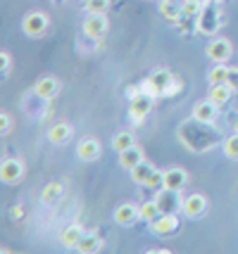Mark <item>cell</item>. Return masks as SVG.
<instances>
[{"instance_id": "2", "label": "cell", "mask_w": 238, "mask_h": 254, "mask_svg": "<svg viewBox=\"0 0 238 254\" xmlns=\"http://www.w3.org/2000/svg\"><path fill=\"white\" fill-rule=\"evenodd\" d=\"M224 24V14H222V5L219 0H205L203 10L198 14V31L205 36H215Z\"/></svg>"}, {"instance_id": "15", "label": "cell", "mask_w": 238, "mask_h": 254, "mask_svg": "<svg viewBox=\"0 0 238 254\" xmlns=\"http://www.w3.org/2000/svg\"><path fill=\"white\" fill-rule=\"evenodd\" d=\"M100 152H102V147L95 138H83V140H79V145H77V155H79V159H83V162H95V159L100 157Z\"/></svg>"}, {"instance_id": "13", "label": "cell", "mask_w": 238, "mask_h": 254, "mask_svg": "<svg viewBox=\"0 0 238 254\" xmlns=\"http://www.w3.org/2000/svg\"><path fill=\"white\" fill-rule=\"evenodd\" d=\"M186 183H188L186 169H181V166H169V169H164V188L179 190V192H181V190L186 188Z\"/></svg>"}, {"instance_id": "19", "label": "cell", "mask_w": 238, "mask_h": 254, "mask_svg": "<svg viewBox=\"0 0 238 254\" xmlns=\"http://www.w3.org/2000/svg\"><path fill=\"white\" fill-rule=\"evenodd\" d=\"M193 117L200 119V122H207V124H215L217 122V105L212 100H203L193 107Z\"/></svg>"}, {"instance_id": "24", "label": "cell", "mask_w": 238, "mask_h": 254, "mask_svg": "<svg viewBox=\"0 0 238 254\" xmlns=\"http://www.w3.org/2000/svg\"><path fill=\"white\" fill-rule=\"evenodd\" d=\"M155 171V166L150 164V162H141V164H136L134 169H131V178H134V183H138V186H146L148 178H150V174Z\"/></svg>"}, {"instance_id": "9", "label": "cell", "mask_w": 238, "mask_h": 254, "mask_svg": "<svg viewBox=\"0 0 238 254\" xmlns=\"http://www.w3.org/2000/svg\"><path fill=\"white\" fill-rule=\"evenodd\" d=\"M231 55H234V45L224 36L210 41V45H207V57L212 62H227V60H231Z\"/></svg>"}, {"instance_id": "4", "label": "cell", "mask_w": 238, "mask_h": 254, "mask_svg": "<svg viewBox=\"0 0 238 254\" xmlns=\"http://www.w3.org/2000/svg\"><path fill=\"white\" fill-rule=\"evenodd\" d=\"M48 26H50V17L41 10L29 12L22 19V31L26 33L29 38H41V36L48 31Z\"/></svg>"}, {"instance_id": "37", "label": "cell", "mask_w": 238, "mask_h": 254, "mask_svg": "<svg viewBox=\"0 0 238 254\" xmlns=\"http://www.w3.org/2000/svg\"><path fill=\"white\" fill-rule=\"evenodd\" d=\"M176 2H186V0H176Z\"/></svg>"}, {"instance_id": "6", "label": "cell", "mask_w": 238, "mask_h": 254, "mask_svg": "<svg viewBox=\"0 0 238 254\" xmlns=\"http://www.w3.org/2000/svg\"><path fill=\"white\" fill-rule=\"evenodd\" d=\"M155 98H158V95H153V93H148V90H138L136 95H131V105H129L131 119H134V117H136L138 122L146 119L148 114L153 112V107H155Z\"/></svg>"}, {"instance_id": "34", "label": "cell", "mask_w": 238, "mask_h": 254, "mask_svg": "<svg viewBox=\"0 0 238 254\" xmlns=\"http://www.w3.org/2000/svg\"><path fill=\"white\" fill-rule=\"evenodd\" d=\"M0 64H2V76H7L10 74V66H12L10 53H0Z\"/></svg>"}, {"instance_id": "18", "label": "cell", "mask_w": 238, "mask_h": 254, "mask_svg": "<svg viewBox=\"0 0 238 254\" xmlns=\"http://www.w3.org/2000/svg\"><path fill=\"white\" fill-rule=\"evenodd\" d=\"M159 14H162L167 22L176 24L183 17V2H176V0H162V2H159Z\"/></svg>"}, {"instance_id": "3", "label": "cell", "mask_w": 238, "mask_h": 254, "mask_svg": "<svg viewBox=\"0 0 238 254\" xmlns=\"http://www.w3.org/2000/svg\"><path fill=\"white\" fill-rule=\"evenodd\" d=\"M148 86H150V90L155 93V95H169V93H174V83H176V76L171 74L169 69H155L150 76L146 78Z\"/></svg>"}, {"instance_id": "11", "label": "cell", "mask_w": 238, "mask_h": 254, "mask_svg": "<svg viewBox=\"0 0 238 254\" xmlns=\"http://www.w3.org/2000/svg\"><path fill=\"white\" fill-rule=\"evenodd\" d=\"M60 90H62V83H60V78H57V76L38 78V83L34 86V93L38 95V98H43V100L57 98V93H60Z\"/></svg>"}, {"instance_id": "31", "label": "cell", "mask_w": 238, "mask_h": 254, "mask_svg": "<svg viewBox=\"0 0 238 254\" xmlns=\"http://www.w3.org/2000/svg\"><path fill=\"white\" fill-rule=\"evenodd\" d=\"M146 188H153V190L164 188V171H159V169H155V171L150 174V178H148Z\"/></svg>"}, {"instance_id": "38", "label": "cell", "mask_w": 238, "mask_h": 254, "mask_svg": "<svg viewBox=\"0 0 238 254\" xmlns=\"http://www.w3.org/2000/svg\"><path fill=\"white\" fill-rule=\"evenodd\" d=\"M55 2H62V0H55Z\"/></svg>"}, {"instance_id": "16", "label": "cell", "mask_w": 238, "mask_h": 254, "mask_svg": "<svg viewBox=\"0 0 238 254\" xmlns=\"http://www.w3.org/2000/svg\"><path fill=\"white\" fill-rule=\"evenodd\" d=\"M72 135H74V131H72V126H69L67 122H57L53 124L50 128H48V140L53 145H65L72 140Z\"/></svg>"}, {"instance_id": "7", "label": "cell", "mask_w": 238, "mask_h": 254, "mask_svg": "<svg viewBox=\"0 0 238 254\" xmlns=\"http://www.w3.org/2000/svg\"><path fill=\"white\" fill-rule=\"evenodd\" d=\"M155 202L159 204L162 214H176L183 209V199L179 197V190H169V188H159L155 195Z\"/></svg>"}, {"instance_id": "5", "label": "cell", "mask_w": 238, "mask_h": 254, "mask_svg": "<svg viewBox=\"0 0 238 254\" xmlns=\"http://www.w3.org/2000/svg\"><path fill=\"white\" fill-rule=\"evenodd\" d=\"M24 174H26V166H24L22 159H17V157L2 159V164H0V181H2V183H7V186L22 183Z\"/></svg>"}, {"instance_id": "17", "label": "cell", "mask_w": 238, "mask_h": 254, "mask_svg": "<svg viewBox=\"0 0 238 254\" xmlns=\"http://www.w3.org/2000/svg\"><path fill=\"white\" fill-rule=\"evenodd\" d=\"M83 235H86V231L81 228L79 223H69V226H65V228L60 231V245H62V247H77Z\"/></svg>"}, {"instance_id": "35", "label": "cell", "mask_w": 238, "mask_h": 254, "mask_svg": "<svg viewBox=\"0 0 238 254\" xmlns=\"http://www.w3.org/2000/svg\"><path fill=\"white\" fill-rule=\"evenodd\" d=\"M22 214H24L22 207H12V216H14V219H17V216H22Z\"/></svg>"}, {"instance_id": "32", "label": "cell", "mask_w": 238, "mask_h": 254, "mask_svg": "<svg viewBox=\"0 0 238 254\" xmlns=\"http://www.w3.org/2000/svg\"><path fill=\"white\" fill-rule=\"evenodd\" d=\"M10 131H12V114L2 112L0 114V135H10Z\"/></svg>"}, {"instance_id": "20", "label": "cell", "mask_w": 238, "mask_h": 254, "mask_svg": "<svg viewBox=\"0 0 238 254\" xmlns=\"http://www.w3.org/2000/svg\"><path fill=\"white\" fill-rule=\"evenodd\" d=\"M146 157H143V150L138 147V145H134V147H129V150H124V152H119V164L124 166L126 171H131L136 164H141Z\"/></svg>"}, {"instance_id": "39", "label": "cell", "mask_w": 238, "mask_h": 254, "mask_svg": "<svg viewBox=\"0 0 238 254\" xmlns=\"http://www.w3.org/2000/svg\"><path fill=\"white\" fill-rule=\"evenodd\" d=\"M219 2H222V0H219Z\"/></svg>"}, {"instance_id": "29", "label": "cell", "mask_w": 238, "mask_h": 254, "mask_svg": "<svg viewBox=\"0 0 238 254\" xmlns=\"http://www.w3.org/2000/svg\"><path fill=\"white\" fill-rule=\"evenodd\" d=\"M110 7V0H86V12L88 14H105Z\"/></svg>"}, {"instance_id": "8", "label": "cell", "mask_w": 238, "mask_h": 254, "mask_svg": "<svg viewBox=\"0 0 238 254\" xmlns=\"http://www.w3.org/2000/svg\"><path fill=\"white\" fill-rule=\"evenodd\" d=\"M107 33V17L105 14H88L83 19V36L91 41H100Z\"/></svg>"}, {"instance_id": "33", "label": "cell", "mask_w": 238, "mask_h": 254, "mask_svg": "<svg viewBox=\"0 0 238 254\" xmlns=\"http://www.w3.org/2000/svg\"><path fill=\"white\" fill-rule=\"evenodd\" d=\"M227 86L234 93H238V66H229V76H227Z\"/></svg>"}, {"instance_id": "22", "label": "cell", "mask_w": 238, "mask_h": 254, "mask_svg": "<svg viewBox=\"0 0 238 254\" xmlns=\"http://www.w3.org/2000/svg\"><path fill=\"white\" fill-rule=\"evenodd\" d=\"M62 195H65V186L55 181V183H48L46 188H43L41 202H43V204H57V202L62 199Z\"/></svg>"}, {"instance_id": "23", "label": "cell", "mask_w": 238, "mask_h": 254, "mask_svg": "<svg viewBox=\"0 0 238 254\" xmlns=\"http://www.w3.org/2000/svg\"><path fill=\"white\" fill-rule=\"evenodd\" d=\"M234 95V90L229 88L227 83H217V86H210V95H207V100H212L217 107H222V105H227L229 98Z\"/></svg>"}, {"instance_id": "10", "label": "cell", "mask_w": 238, "mask_h": 254, "mask_svg": "<svg viewBox=\"0 0 238 254\" xmlns=\"http://www.w3.org/2000/svg\"><path fill=\"white\" fill-rule=\"evenodd\" d=\"M176 228H179V219H176V214H159L158 219H153V221H150V231L155 233V235H159V238L176 233Z\"/></svg>"}, {"instance_id": "26", "label": "cell", "mask_w": 238, "mask_h": 254, "mask_svg": "<svg viewBox=\"0 0 238 254\" xmlns=\"http://www.w3.org/2000/svg\"><path fill=\"white\" fill-rule=\"evenodd\" d=\"M227 76H229V66H224V62H215V66L207 71V81H210V86L227 83Z\"/></svg>"}, {"instance_id": "14", "label": "cell", "mask_w": 238, "mask_h": 254, "mask_svg": "<svg viewBox=\"0 0 238 254\" xmlns=\"http://www.w3.org/2000/svg\"><path fill=\"white\" fill-rule=\"evenodd\" d=\"M205 209H207V199L205 195H198V192H193L188 197L183 199V214L186 216H191V219H198V216H203Z\"/></svg>"}, {"instance_id": "12", "label": "cell", "mask_w": 238, "mask_h": 254, "mask_svg": "<svg viewBox=\"0 0 238 254\" xmlns=\"http://www.w3.org/2000/svg\"><path fill=\"white\" fill-rule=\"evenodd\" d=\"M138 219H141V207L134 204V202H124V204H119L114 209V221L119 223V226H131Z\"/></svg>"}, {"instance_id": "28", "label": "cell", "mask_w": 238, "mask_h": 254, "mask_svg": "<svg viewBox=\"0 0 238 254\" xmlns=\"http://www.w3.org/2000/svg\"><path fill=\"white\" fill-rule=\"evenodd\" d=\"M205 0H186L183 2V17H193V19H198V14L203 10Z\"/></svg>"}, {"instance_id": "36", "label": "cell", "mask_w": 238, "mask_h": 254, "mask_svg": "<svg viewBox=\"0 0 238 254\" xmlns=\"http://www.w3.org/2000/svg\"><path fill=\"white\" fill-rule=\"evenodd\" d=\"M234 131H238V117H236V122H234Z\"/></svg>"}, {"instance_id": "25", "label": "cell", "mask_w": 238, "mask_h": 254, "mask_svg": "<svg viewBox=\"0 0 238 254\" xmlns=\"http://www.w3.org/2000/svg\"><path fill=\"white\" fill-rule=\"evenodd\" d=\"M134 145H136V135H134L131 131H119L112 138V147L117 150V152H124V150L134 147Z\"/></svg>"}, {"instance_id": "30", "label": "cell", "mask_w": 238, "mask_h": 254, "mask_svg": "<svg viewBox=\"0 0 238 254\" xmlns=\"http://www.w3.org/2000/svg\"><path fill=\"white\" fill-rule=\"evenodd\" d=\"M224 155H227L229 159H238V131L224 140Z\"/></svg>"}, {"instance_id": "27", "label": "cell", "mask_w": 238, "mask_h": 254, "mask_svg": "<svg viewBox=\"0 0 238 254\" xmlns=\"http://www.w3.org/2000/svg\"><path fill=\"white\" fill-rule=\"evenodd\" d=\"M159 214H162V211H159V204L158 202H155V199H150V202H146V204H141V219H143V221H153V219H158Z\"/></svg>"}, {"instance_id": "1", "label": "cell", "mask_w": 238, "mask_h": 254, "mask_svg": "<svg viewBox=\"0 0 238 254\" xmlns=\"http://www.w3.org/2000/svg\"><path fill=\"white\" fill-rule=\"evenodd\" d=\"M219 135L222 133L217 131L212 124L200 122V119H188L179 126V140L183 143V147H188L191 152H198L203 155L207 150H212L219 145Z\"/></svg>"}, {"instance_id": "21", "label": "cell", "mask_w": 238, "mask_h": 254, "mask_svg": "<svg viewBox=\"0 0 238 254\" xmlns=\"http://www.w3.org/2000/svg\"><path fill=\"white\" fill-rule=\"evenodd\" d=\"M102 247V238L98 233H86L83 238H81V243L77 245V252L81 254H93V252H100Z\"/></svg>"}]
</instances>
